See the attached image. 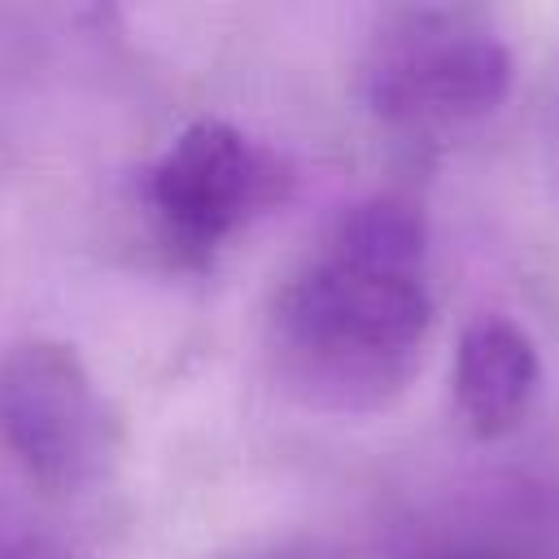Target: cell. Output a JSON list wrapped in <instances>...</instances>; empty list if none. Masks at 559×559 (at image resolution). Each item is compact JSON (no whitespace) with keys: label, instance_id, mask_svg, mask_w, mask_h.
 <instances>
[{"label":"cell","instance_id":"cell-1","mask_svg":"<svg viewBox=\"0 0 559 559\" xmlns=\"http://www.w3.org/2000/svg\"><path fill=\"white\" fill-rule=\"evenodd\" d=\"M428 223L397 192L349 205L280 284L266 358L288 397L323 415H376L424 367L432 332Z\"/></svg>","mask_w":559,"mask_h":559},{"label":"cell","instance_id":"cell-2","mask_svg":"<svg viewBox=\"0 0 559 559\" xmlns=\"http://www.w3.org/2000/svg\"><path fill=\"white\" fill-rule=\"evenodd\" d=\"M515 79L511 44L476 9L411 4L380 17L358 57V96L393 131H454L489 118Z\"/></svg>","mask_w":559,"mask_h":559},{"label":"cell","instance_id":"cell-3","mask_svg":"<svg viewBox=\"0 0 559 559\" xmlns=\"http://www.w3.org/2000/svg\"><path fill=\"white\" fill-rule=\"evenodd\" d=\"M293 192V166L223 118L188 122L144 170V210L183 266L214 262Z\"/></svg>","mask_w":559,"mask_h":559},{"label":"cell","instance_id":"cell-4","mask_svg":"<svg viewBox=\"0 0 559 559\" xmlns=\"http://www.w3.org/2000/svg\"><path fill=\"white\" fill-rule=\"evenodd\" d=\"M0 445L57 498L87 493L109 476L118 424L70 345L31 336L0 354Z\"/></svg>","mask_w":559,"mask_h":559},{"label":"cell","instance_id":"cell-5","mask_svg":"<svg viewBox=\"0 0 559 559\" xmlns=\"http://www.w3.org/2000/svg\"><path fill=\"white\" fill-rule=\"evenodd\" d=\"M380 559H559V485H472L402 524Z\"/></svg>","mask_w":559,"mask_h":559},{"label":"cell","instance_id":"cell-6","mask_svg":"<svg viewBox=\"0 0 559 559\" xmlns=\"http://www.w3.org/2000/svg\"><path fill=\"white\" fill-rule=\"evenodd\" d=\"M542 384V358L533 336L507 314H476L454 345V406L463 424L498 441L520 428Z\"/></svg>","mask_w":559,"mask_h":559},{"label":"cell","instance_id":"cell-7","mask_svg":"<svg viewBox=\"0 0 559 559\" xmlns=\"http://www.w3.org/2000/svg\"><path fill=\"white\" fill-rule=\"evenodd\" d=\"M0 559H74V555L61 550V546L48 542V537L17 533V537H4V542H0Z\"/></svg>","mask_w":559,"mask_h":559},{"label":"cell","instance_id":"cell-8","mask_svg":"<svg viewBox=\"0 0 559 559\" xmlns=\"http://www.w3.org/2000/svg\"><path fill=\"white\" fill-rule=\"evenodd\" d=\"M253 559H297V555H280V550H275V555H253Z\"/></svg>","mask_w":559,"mask_h":559}]
</instances>
